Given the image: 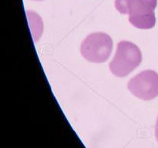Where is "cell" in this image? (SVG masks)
I'll return each mask as SVG.
<instances>
[{"label":"cell","instance_id":"4","mask_svg":"<svg viewBox=\"0 0 158 148\" xmlns=\"http://www.w3.org/2000/svg\"><path fill=\"white\" fill-rule=\"evenodd\" d=\"M127 87L138 98L144 101L154 99L158 96V74L152 70L142 71L130 80Z\"/></svg>","mask_w":158,"mask_h":148},{"label":"cell","instance_id":"1","mask_svg":"<svg viewBox=\"0 0 158 148\" xmlns=\"http://www.w3.org/2000/svg\"><path fill=\"white\" fill-rule=\"evenodd\" d=\"M157 0H115L117 11L129 15V22L138 29H148L156 24L154 10Z\"/></svg>","mask_w":158,"mask_h":148},{"label":"cell","instance_id":"2","mask_svg":"<svg viewBox=\"0 0 158 148\" xmlns=\"http://www.w3.org/2000/svg\"><path fill=\"white\" fill-rule=\"evenodd\" d=\"M142 60V53L136 44L129 41H120L109 69L114 75L122 78L128 75L139 66Z\"/></svg>","mask_w":158,"mask_h":148},{"label":"cell","instance_id":"3","mask_svg":"<svg viewBox=\"0 0 158 148\" xmlns=\"http://www.w3.org/2000/svg\"><path fill=\"white\" fill-rule=\"evenodd\" d=\"M113 42L109 35L104 33L89 34L82 41L81 53L92 63H104L108 60L112 51Z\"/></svg>","mask_w":158,"mask_h":148},{"label":"cell","instance_id":"5","mask_svg":"<svg viewBox=\"0 0 158 148\" xmlns=\"http://www.w3.org/2000/svg\"><path fill=\"white\" fill-rule=\"evenodd\" d=\"M155 135H156V138L158 141V118H157V121H156V128H155Z\"/></svg>","mask_w":158,"mask_h":148},{"label":"cell","instance_id":"6","mask_svg":"<svg viewBox=\"0 0 158 148\" xmlns=\"http://www.w3.org/2000/svg\"><path fill=\"white\" fill-rule=\"evenodd\" d=\"M35 1H41V0H35Z\"/></svg>","mask_w":158,"mask_h":148}]
</instances>
